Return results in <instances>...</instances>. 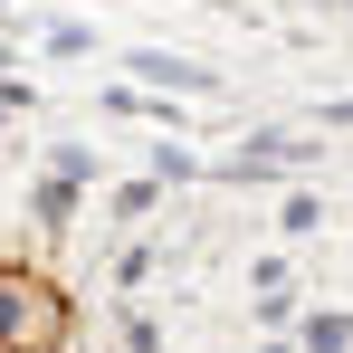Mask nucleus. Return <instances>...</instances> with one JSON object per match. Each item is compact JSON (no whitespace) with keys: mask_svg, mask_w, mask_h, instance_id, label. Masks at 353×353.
<instances>
[{"mask_svg":"<svg viewBox=\"0 0 353 353\" xmlns=\"http://www.w3.org/2000/svg\"><path fill=\"white\" fill-rule=\"evenodd\" d=\"M344 334H353L344 315H315V325H305V344H315V353H344Z\"/></svg>","mask_w":353,"mask_h":353,"instance_id":"1","label":"nucleus"},{"mask_svg":"<svg viewBox=\"0 0 353 353\" xmlns=\"http://www.w3.org/2000/svg\"><path fill=\"white\" fill-rule=\"evenodd\" d=\"M334 124H353V105H334Z\"/></svg>","mask_w":353,"mask_h":353,"instance_id":"2","label":"nucleus"}]
</instances>
